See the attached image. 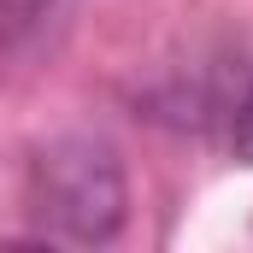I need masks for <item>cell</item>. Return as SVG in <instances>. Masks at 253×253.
Wrapping results in <instances>:
<instances>
[{
	"label": "cell",
	"mask_w": 253,
	"mask_h": 253,
	"mask_svg": "<svg viewBox=\"0 0 253 253\" xmlns=\"http://www.w3.org/2000/svg\"><path fill=\"white\" fill-rule=\"evenodd\" d=\"M230 147H236L242 165H253V77L242 88V100H236V118H230Z\"/></svg>",
	"instance_id": "3"
},
{
	"label": "cell",
	"mask_w": 253,
	"mask_h": 253,
	"mask_svg": "<svg viewBox=\"0 0 253 253\" xmlns=\"http://www.w3.org/2000/svg\"><path fill=\"white\" fill-rule=\"evenodd\" d=\"M83 0H0V53H24L47 42Z\"/></svg>",
	"instance_id": "2"
},
{
	"label": "cell",
	"mask_w": 253,
	"mask_h": 253,
	"mask_svg": "<svg viewBox=\"0 0 253 253\" xmlns=\"http://www.w3.org/2000/svg\"><path fill=\"white\" fill-rule=\"evenodd\" d=\"M24 212L36 218L30 242L47 248H106L129 224V183L118 147L100 135H59L30 159Z\"/></svg>",
	"instance_id": "1"
}]
</instances>
